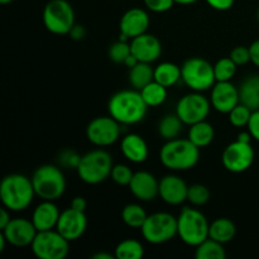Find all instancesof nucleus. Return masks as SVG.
<instances>
[{
	"label": "nucleus",
	"mask_w": 259,
	"mask_h": 259,
	"mask_svg": "<svg viewBox=\"0 0 259 259\" xmlns=\"http://www.w3.org/2000/svg\"><path fill=\"white\" fill-rule=\"evenodd\" d=\"M114 257H115V255L110 254V253H105V252H99L91 255V258L93 259H113Z\"/></svg>",
	"instance_id": "obj_49"
},
{
	"label": "nucleus",
	"mask_w": 259,
	"mask_h": 259,
	"mask_svg": "<svg viewBox=\"0 0 259 259\" xmlns=\"http://www.w3.org/2000/svg\"><path fill=\"white\" fill-rule=\"evenodd\" d=\"M187 184L176 175H167L159 181V197L168 205L177 206L187 201Z\"/></svg>",
	"instance_id": "obj_20"
},
{
	"label": "nucleus",
	"mask_w": 259,
	"mask_h": 259,
	"mask_svg": "<svg viewBox=\"0 0 259 259\" xmlns=\"http://www.w3.org/2000/svg\"><path fill=\"white\" fill-rule=\"evenodd\" d=\"M60 215L61 211L58 210L55 201L43 200L34 209L30 220L33 222L38 232H46V230L56 229Z\"/></svg>",
	"instance_id": "obj_21"
},
{
	"label": "nucleus",
	"mask_w": 259,
	"mask_h": 259,
	"mask_svg": "<svg viewBox=\"0 0 259 259\" xmlns=\"http://www.w3.org/2000/svg\"><path fill=\"white\" fill-rule=\"evenodd\" d=\"M113 167V157L109 152L94 149L81 157L76 172L85 184L99 185L110 177Z\"/></svg>",
	"instance_id": "obj_5"
},
{
	"label": "nucleus",
	"mask_w": 259,
	"mask_h": 259,
	"mask_svg": "<svg viewBox=\"0 0 259 259\" xmlns=\"http://www.w3.org/2000/svg\"><path fill=\"white\" fill-rule=\"evenodd\" d=\"M147 9L153 13H164L172 9L176 3L175 0H143Z\"/></svg>",
	"instance_id": "obj_40"
},
{
	"label": "nucleus",
	"mask_w": 259,
	"mask_h": 259,
	"mask_svg": "<svg viewBox=\"0 0 259 259\" xmlns=\"http://www.w3.org/2000/svg\"><path fill=\"white\" fill-rule=\"evenodd\" d=\"M211 108V101L201 93L192 91L179 100L176 114L186 125H192L199 121L206 120Z\"/></svg>",
	"instance_id": "obj_11"
},
{
	"label": "nucleus",
	"mask_w": 259,
	"mask_h": 259,
	"mask_svg": "<svg viewBox=\"0 0 259 259\" xmlns=\"http://www.w3.org/2000/svg\"><path fill=\"white\" fill-rule=\"evenodd\" d=\"M133 175L134 172L132 171L131 167L126 166V164H114L113 169H111L110 177L116 185H120V186H129Z\"/></svg>",
	"instance_id": "obj_37"
},
{
	"label": "nucleus",
	"mask_w": 259,
	"mask_h": 259,
	"mask_svg": "<svg viewBox=\"0 0 259 259\" xmlns=\"http://www.w3.org/2000/svg\"><path fill=\"white\" fill-rule=\"evenodd\" d=\"M209 227L206 217L192 207H184L177 218V235L190 247L196 248L209 238Z\"/></svg>",
	"instance_id": "obj_4"
},
{
	"label": "nucleus",
	"mask_w": 259,
	"mask_h": 259,
	"mask_svg": "<svg viewBox=\"0 0 259 259\" xmlns=\"http://www.w3.org/2000/svg\"><path fill=\"white\" fill-rule=\"evenodd\" d=\"M121 134V124L109 116H98L89 123L86 137L90 143L96 147H109L119 141Z\"/></svg>",
	"instance_id": "obj_12"
},
{
	"label": "nucleus",
	"mask_w": 259,
	"mask_h": 259,
	"mask_svg": "<svg viewBox=\"0 0 259 259\" xmlns=\"http://www.w3.org/2000/svg\"><path fill=\"white\" fill-rule=\"evenodd\" d=\"M182 81L192 91L210 90L217 82L214 66L201 57H191L181 66Z\"/></svg>",
	"instance_id": "obj_7"
},
{
	"label": "nucleus",
	"mask_w": 259,
	"mask_h": 259,
	"mask_svg": "<svg viewBox=\"0 0 259 259\" xmlns=\"http://www.w3.org/2000/svg\"><path fill=\"white\" fill-rule=\"evenodd\" d=\"M248 132L252 134L253 139L259 142V109L254 110L252 113V116L249 119V123H248Z\"/></svg>",
	"instance_id": "obj_41"
},
{
	"label": "nucleus",
	"mask_w": 259,
	"mask_h": 259,
	"mask_svg": "<svg viewBox=\"0 0 259 259\" xmlns=\"http://www.w3.org/2000/svg\"><path fill=\"white\" fill-rule=\"evenodd\" d=\"M196 2H199V0H175L176 4H181V5H191V4H195Z\"/></svg>",
	"instance_id": "obj_50"
},
{
	"label": "nucleus",
	"mask_w": 259,
	"mask_h": 259,
	"mask_svg": "<svg viewBox=\"0 0 259 259\" xmlns=\"http://www.w3.org/2000/svg\"><path fill=\"white\" fill-rule=\"evenodd\" d=\"M229 57L232 58L237 66L247 65L250 62V51L249 47H244V46H238V47L233 48L230 52Z\"/></svg>",
	"instance_id": "obj_39"
},
{
	"label": "nucleus",
	"mask_w": 259,
	"mask_h": 259,
	"mask_svg": "<svg viewBox=\"0 0 259 259\" xmlns=\"http://www.w3.org/2000/svg\"><path fill=\"white\" fill-rule=\"evenodd\" d=\"M195 257L197 259H225L227 252H225L224 244L211 238H207L196 247Z\"/></svg>",
	"instance_id": "obj_31"
},
{
	"label": "nucleus",
	"mask_w": 259,
	"mask_h": 259,
	"mask_svg": "<svg viewBox=\"0 0 259 259\" xmlns=\"http://www.w3.org/2000/svg\"><path fill=\"white\" fill-rule=\"evenodd\" d=\"M114 255L118 259H139L144 255V247L139 240L125 239L116 245Z\"/></svg>",
	"instance_id": "obj_32"
},
{
	"label": "nucleus",
	"mask_w": 259,
	"mask_h": 259,
	"mask_svg": "<svg viewBox=\"0 0 259 259\" xmlns=\"http://www.w3.org/2000/svg\"><path fill=\"white\" fill-rule=\"evenodd\" d=\"M141 230L146 242L163 244L177 235V218L169 212H154L148 215Z\"/></svg>",
	"instance_id": "obj_9"
},
{
	"label": "nucleus",
	"mask_w": 259,
	"mask_h": 259,
	"mask_svg": "<svg viewBox=\"0 0 259 259\" xmlns=\"http://www.w3.org/2000/svg\"><path fill=\"white\" fill-rule=\"evenodd\" d=\"M129 83L132 88L141 91L144 86L154 80V68L151 63L138 62L134 67L129 68Z\"/></svg>",
	"instance_id": "obj_27"
},
{
	"label": "nucleus",
	"mask_w": 259,
	"mask_h": 259,
	"mask_svg": "<svg viewBox=\"0 0 259 259\" xmlns=\"http://www.w3.org/2000/svg\"><path fill=\"white\" fill-rule=\"evenodd\" d=\"M187 138L192 142L196 147H199L200 149L205 148V147L209 146L210 143H212L215 138V131L214 126L206 120L199 121V123H195L192 125H190L189 129V136Z\"/></svg>",
	"instance_id": "obj_25"
},
{
	"label": "nucleus",
	"mask_w": 259,
	"mask_h": 259,
	"mask_svg": "<svg viewBox=\"0 0 259 259\" xmlns=\"http://www.w3.org/2000/svg\"><path fill=\"white\" fill-rule=\"evenodd\" d=\"M235 234H237V227L228 218H219L214 220L209 227V238L222 244L232 242L235 238Z\"/></svg>",
	"instance_id": "obj_23"
},
{
	"label": "nucleus",
	"mask_w": 259,
	"mask_h": 259,
	"mask_svg": "<svg viewBox=\"0 0 259 259\" xmlns=\"http://www.w3.org/2000/svg\"><path fill=\"white\" fill-rule=\"evenodd\" d=\"M212 9L219 10V12H225L229 10L234 5L235 0H205Z\"/></svg>",
	"instance_id": "obj_42"
},
{
	"label": "nucleus",
	"mask_w": 259,
	"mask_h": 259,
	"mask_svg": "<svg viewBox=\"0 0 259 259\" xmlns=\"http://www.w3.org/2000/svg\"><path fill=\"white\" fill-rule=\"evenodd\" d=\"M159 159L171 171H187L194 168L200 159V148L189 138L167 141L159 151Z\"/></svg>",
	"instance_id": "obj_3"
},
{
	"label": "nucleus",
	"mask_w": 259,
	"mask_h": 259,
	"mask_svg": "<svg viewBox=\"0 0 259 259\" xmlns=\"http://www.w3.org/2000/svg\"><path fill=\"white\" fill-rule=\"evenodd\" d=\"M257 19H258V22H259V9H258V13H257Z\"/></svg>",
	"instance_id": "obj_53"
},
{
	"label": "nucleus",
	"mask_w": 259,
	"mask_h": 259,
	"mask_svg": "<svg viewBox=\"0 0 259 259\" xmlns=\"http://www.w3.org/2000/svg\"><path fill=\"white\" fill-rule=\"evenodd\" d=\"M132 55L136 56L139 62L152 63L158 60L162 55V45L158 38L153 34L143 33L131 39Z\"/></svg>",
	"instance_id": "obj_17"
},
{
	"label": "nucleus",
	"mask_w": 259,
	"mask_h": 259,
	"mask_svg": "<svg viewBox=\"0 0 259 259\" xmlns=\"http://www.w3.org/2000/svg\"><path fill=\"white\" fill-rule=\"evenodd\" d=\"M35 196L32 179L20 174L5 176L0 184V199L10 211H23L28 209Z\"/></svg>",
	"instance_id": "obj_2"
},
{
	"label": "nucleus",
	"mask_w": 259,
	"mask_h": 259,
	"mask_svg": "<svg viewBox=\"0 0 259 259\" xmlns=\"http://www.w3.org/2000/svg\"><path fill=\"white\" fill-rule=\"evenodd\" d=\"M86 228H88V218L85 211H78L70 206L68 209L61 211L56 230L68 242H75L85 234Z\"/></svg>",
	"instance_id": "obj_15"
},
{
	"label": "nucleus",
	"mask_w": 259,
	"mask_h": 259,
	"mask_svg": "<svg viewBox=\"0 0 259 259\" xmlns=\"http://www.w3.org/2000/svg\"><path fill=\"white\" fill-rule=\"evenodd\" d=\"M250 51V62L259 68V39L254 40L249 46Z\"/></svg>",
	"instance_id": "obj_44"
},
{
	"label": "nucleus",
	"mask_w": 259,
	"mask_h": 259,
	"mask_svg": "<svg viewBox=\"0 0 259 259\" xmlns=\"http://www.w3.org/2000/svg\"><path fill=\"white\" fill-rule=\"evenodd\" d=\"M182 80L181 67L176 63L162 62L157 67H154V81L162 83L167 89L176 85Z\"/></svg>",
	"instance_id": "obj_26"
},
{
	"label": "nucleus",
	"mask_w": 259,
	"mask_h": 259,
	"mask_svg": "<svg viewBox=\"0 0 259 259\" xmlns=\"http://www.w3.org/2000/svg\"><path fill=\"white\" fill-rule=\"evenodd\" d=\"M38 230L35 229L32 220L24 218H15L2 230V234L7 239L8 244L17 248L29 247L34 240Z\"/></svg>",
	"instance_id": "obj_14"
},
{
	"label": "nucleus",
	"mask_w": 259,
	"mask_h": 259,
	"mask_svg": "<svg viewBox=\"0 0 259 259\" xmlns=\"http://www.w3.org/2000/svg\"><path fill=\"white\" fill-rule=\"evenodd\" d=\"M238 66L230 57L220 58L214 65V73L217 81H232L237 73Z\"/></svg>",
	"instance_id": "obj_33"
},
{
	"label": "nucleus",
	"mask_w": 259,
	"mask_h": 259,
	"mask_svg": "<svg viewBox=\"0 0 259 259\" xmlns=\"http://www.w3.org/2000/svg\"><path fill=\"white\" fill-rule=\"evenodd\" d=\"M142 98L146 101V104L152 108H156V106L162 105L164 101L167 100V88L163 86L162 83L157 82V81H152L148 85L144 86L141 90Z\"/></svg>",
	"instance_id": "obj_29"
},
{
	"label": "nucleus",
	"mask_w": 259,
	"mask_h": 259,
	"mask_svg": "<svg viewBox=\"0 0 259 259\" xmlns=\"http://www.w3.org/2000/svg\"><path fill=\"white\" fill-rule=\"evenodd\" d=\"M149 23L151 20L146 10L142 8H132L124 13L119 23L120 34H124L129 39H133L143 33H147Z\"/></svg>",
	"instance_id": "obj_19"
},
{
	"label": "nucleus",
	"mask_w": 259,
	"mask_h": 259,
	"mask_svg": "<svg viewBox=\"0 0 259 259\" xmlns=\"http://www.w3.org/2000/svg\"><path fill=\"white\" fill-rule=\"evenodd\" d=\"M12 2H14V0H0V3H2V4H9V3H12Z\"/></svg>",
	"instance_id": "obj_52"
},
{
	"label": "nucleus",
	"mask_w": 259,
	"mask_h": 259,
	"mask_svg": "<svg viewBox=\"0 0 259 259\" xmlns=\"http://www.w3.org/2000/svg\"><path fill=\"white\" fill-rule=\"evenodd\" d=\"M81 157L82 156L77 154V152H75L73 149H65V151L61 152L60 157H58V163L65 168L77 169Z\"/></svg>",
	"instance_id": "obj_38"
},
{
	"label": "nucleus",
	"mask_w": 259,
	"mask_h": 259,
	"mask_svg": "<svg viewBox=\"0 0 259 259\" xmlns=\"http://www.w3.org/2000/svg\"><path fill=\"white\" fill-rule=\"evenodd\" d=\"M146 210L138 204H128L121 210V220L124 224L133 229H141L147 220Z\"/></svg>",
	"instance_id": "obj_30"
},
{
	"label": "nucleus",
	"mask_w": 259,
	"mask_h": 259,
	"mask_svg": "<svg viewBox=\"0 0 259 259\" xmlns=\"http://www.w3.org/2000/svg\"><path fill=\"white\" fill-rule=\"evenodd\" d=\"M210 200V190L205 185L195 184L189 186L187 201L194 206H204Z\"/></svg>",
	"instance_id": "obj_34"
},
{
	"label": "nucleus",
	"mask_w": 259,
	"mask_h": 259,
	"mask_svg": "<svg viewBox=\"0 0 259 259\" xmlns=\"http://www.w3.org/2000/svg\"><path fill=\"white\" fill-rule=\"evenodd\" d=\"M35 196L48 201H56L66 191V179L61 168L55 164H43L32 176Z\"/></svg>",
	"instance_id": "obj_6"
},
{
	"label": "nucleus",
	"mask_w": 259,
	"mask_h": 259,
	"mask_svg": "<svg viewBox=\"0 0 259 259\" xmlns=\"http://www.w3.org/2000/svg\"><path fill=\"white\" fill-rule=\"evenodd\" d=\"M182 125H184V121L179 118L176 113L167 114L158 123L159 137L166 142L179 138L182 132Z\"/></svg>",
	"instance_id": "obj_28"
},
{
	"label": "nucleus",
	"mask_w": 259,
	"mask_h": 259,
	"mask_svg": "<svg viewBox=\"0 0 259 259\" xmlns=\"http://www.w3.org/2000/svg\"><path fill=\"white\" fill-rule=\"evenodd\" d=\"M131 55V42L128 40L119 39L109 47V58L115 63H124Z\"/></svg>",
	"instance_id": "obj_35"
},
{
	"label": "nucleus",
	"mask_w": 259,
	"mask_h": 259,
	"mask_svg": "<svg viewBox=\"0 0 259 259\" xmlns=\"http://www.w3.org/2000/svg\"><path fill=\"white\" fill-rule=\"evenodd\" d=\"M222 162L223 166L232 174H242L249 169L254 162V149L250 143L237 139L224 149Z\"/></svg>",
	"instance_id": "obj_13"
},
{
	"label": "nucleus",
	"mask_w": 259,
	"mask_h": 259,
	"mask_svg": "<svg viewBox=\"0 0 259 259\" xmlns=\"http://www.w3.org/2000/svg\"><path fill=\"white\" fill-rule=\"evenodd\" d=\"M71 207L78 210V211H85L86 207H88V201H86L85 197L76 196L73 197V200L71 201Z\"/></svg>",
	"instance_id": "obj_45"
},
{
	"label": "nucleus",
	"mask_w": 259,
	"mask_h": 259,
	"mask_svg": "<svg viewBox=\"0 0 259 259\" xmlns=\"http://www.w3.org/2000/svg\"><path fill=\"white\" fill-rule=\"evenodd\" d=\"M7 239H5V237L3 234H0V252H3V250L5 249V244H7Z\"/></svg>",
	"instance_id": "obj_51"
},
{
	"label": "nucleus",
	"mask_w": 259,
	"mask_h": 259,
	"mask_svg": "<svg viewBox=\"0 0 259 259\" xmlns=\"http://www.w3.org/2000/svg\"><path fill=\"white\" fill-rule=\"evenodd\" d=\"M138 62H139V61L137 60V57H136V56L131 55V56H129L128 58H126V60H125V62H124L123 65H125L126 67H128V68H132V67H134V66H136L137 63H138Z\"/></svg>",
	"instance_id": "obj_48"
},
{
	"label": "nucleus",
	"mask_w": 259,
	"mask_h": 259,
	"mask_svg": "<svg viewBox=\"0 0 259 259\" xmlns=\"http://www.w3.org/2000/svg\"><path fill=\"white\" fill-rule=\"evenodd\" d=\"M253 110H250L248 106L244 104L239 103L228 115H229V121L232 125L237 126V128H243L247 126L249 123V119L252 116Z\"/></svg>",
	"instance_id": "obj_36"
},
{
	"label": "nucleus",
	"mask_w": 259,
	"mask_h": 259,
	"mask_svg": "<svg viewBox=\"0 0 259 259\" xmlns=\"http://www.w3.org/2000/svg\"><path fill=\"white\" fill-rule=\"evenodd\" d=\"M109 115L121 125L138 124L146 118L148 105L139 90H121L114 94L108 103Z\"/></svg>",
	"instance_id": "obj_1"
},
{
	"label": "nucleus",
	"mask_w": 259,
	"mask_h": 259,
	"mask_svg": "<svg viewBox=\"0 0 259 259\" xmlns=\"http://www.w3.org/2000/svg\"><path fill=\"white\" fill-rule=\"evenodd\" d=\"M10 220H12V218H10V210H8L7 207L2 209V212H0V230L4 229L9 224Z\"/></svg>",
	"instance_id": "obj_46"
},
{
	"label": "nucleus",
	"mask_w": 259,
	"mask_h": 259,
	"mask_svg": "<svg viewBox=\"0 0 259 259\" xmlns=\"http://www.w3.org/2000/svg\"><path fill=\"white\" fill-rule=\"evenodd\" d=\"M128 187L132 195L141 201H152L159 196V181L151 172H134Z\"/></svg>",
	"instance_id": "obj_18"
},
{
	"label": "nucleus",
	"mask_w": 259,
	"mask_h": 259,
	"mask_svg": "<svg viewBox=\"0 0 259 259\" xmlns=\"http://www.w3.org/2000/svg\"><path fill=\"white\" fill-rule=\"evenodd\" d=\"M212 108L222 114H229L240 103L239 89L230 81H217L210 96Z\"/></svg>",
	"instance_id": "obj_16"
},
{
	"label": "nucleus",
	"mask_w": 259,
	"mask_h": 259,
	"mask_svg": "<svg viewBox=\"0 0 259 259\" xmlns=\"http://www.w3.org/2000/svg\"><path fill=\"white\" fill-rule=\"evenodd\" d=\"M70 243L56 229L46 230L37 233L30 249L39 259H65L70 253Z\"/></svg>",
	"instance_id": "obj_10"
},
{
	"label": "nucleus",
	"mask_w": 259,
	"mask_h": 259,
	"mask_svg": "<svg viewBox=\"0 0 259 259\" xmlns=\"http://www.w3.org/2000/svg\"><path fill=\"white\" fill-rule=\"evenodd\" d=\"M240 103L250 110L259 109V75L249 76L242 82L239 88Z\"/></svg>",
	"instance_id": "obj_24"
},
{
	"label": "nucleus",
	"mask_w": 259,
	"mask_h": 259,
	"mask_svg": "<svg viewBox=\"0 0 259 259\" xmlns=\"http://www.w3.org/2000/svg\"><path fill=\"white\" fill-rule=\"evenodd\" d=\"M120 151L123 156L132 163H143L148 158L149 154L147 142L136 133H129L123 137Z\"/></svg>",
	"instance_id": "obj_22"
},
{
	"label": "nucleus",
	"mask_w": 259,
	"mask_h": 259,
	"mask_svg": "<svg viewBox=\"0 0 259 259\" xmlns=\"http://www.w3.org/2000/svg\"><path fill=\"white\" fill-rule=\"evenodd\" d=\"M68 35H70L73 40H82L83 38L86 37V30L82 25L75 24L72 27V29L70 30V33H68Z\"/></svg>",
	"instance_id": "obj_43"
},
{
	"label": "nucleus",
	"mask_w": 259,
	"mask_h": 259,
	"mask_svg": "<svg viewBox=\"0 0 259 259\" xmlns=\"http://www.w3.org/2000/svg\"><path fill=\"white\" fill-rule=\"evenodd\" d=\"M43 24L53 34H68L75 25L73 8L67 0H50L43 9Z\"/></svg>",
	"instance_id": "obj_8"
},
{
	"label": "nucleus",
	"mask_w": 259,
	"mask_h": 259,
	"mask_svg": "<svg viewBox=\"0 0 259 259\" xmlns=\"http://www.w3.org/2000/svg\"><path fill=\"white\" fill-rule=\"evenodd\" d=\"M252 139H253V137L249 132H243V133H239V136H238V141L245 142V143H250V141H252Z\"/></svg>",
	"instance_id": "obj_47"
}]
</instances>
